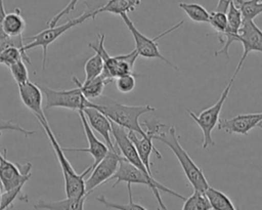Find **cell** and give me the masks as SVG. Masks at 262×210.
<instances>
[{"label": "cell", "mask_w": 262, "mask_h": 210, "mask_svg": "<svg viewBox=\"0 0 262 210\" xmlns=\"http://www.w3.org/2000/svg\"><path fill=\"white\" fill-rule=\"evenodd\" d=\"M238 42L242 43L244 47V52L241 56L235 71L232 74L231 78L233 79L241 71L245 60L251 52L257 51L262 53V30L257 27L254 20L243 19L242 26L238 31Z\"/></svg>", "instance_id": "obj_12"}, {"label": "cell", "mask_w": 262, "mask_h": 210, "mask_svg": "<svg viewBox=\"0 0 262 210\" xmlns=\"http://www.w3.org/2000/svg\"><path fill=\"white\" fill-rule=\"evenodd\" d=\"M1 135H2V133H1V132H0V137H1Z\"/></svg>", "instance_id": "obj_38"}, {"label": "cell", "mask_w": 262, "mask_h": 210, "mask_svg": "<svg viewBox=\"0 0 262 210\" xmlns=\"http://www.w3.org/2000/svg\"><path fill=\"white\" fill-rule=\"evenodd\" d=\"M1 200H2V188L0 185V210H1Z\"/></svg>", "instance_id": "obj_37"}, {"label": "cell", "mask_w": 262, "mask_h": 210, "mask_svg": "<svg viewBox=\"0 0 262 210\" xmlns=\"http://www.w3.org/2000/svg\"><path fill=\"white\" fill-rule=\"evenodd\" d=\"M112 135L114 136V139H115L114 144H115L116 149L118 150V152L120 153V155L122 154V157L127 162H129L130 164H132L133 166L138 168L139 170L149 174L147 172V170L145 169L142 161L140 160L134 144L130 140V138L128 136V131L126 129H124L123 127H120V126L112 123Z\"/></svg>", "instance_id": "obj_15"}, {"label": "cell", "mask_w": 262, "mask_h": 210, "mask_svg": "<svg viewBox=\"0 0 262 210\" xmlns=\"http://www.w3.org/2000/svg\"><path fill=\"white\" fill-rule=\"evenodd\" d=\"M154 139L166 144L172 151L178 160L186 179L193 187V191L205 193V191L210 186L209 182L203 170L192 161L190 156L180 144L175 127L170 126L167 132H160L154 136Z\"/></svg>", "instance_id": "obj_2"}, {"label": "cell", "mask_w": 262, "mask_h": 210, "mask_svg": "<svg viewBox=\"0 0 262 210\" xmlns=\"http://www.w3.org/2000/svg\"><path fill=\"white\" fill-rule=\"evenodd\" d=\"M227 27L225 33L223 35V46L218 51H215V55L224 54L227 58H229L228 49L233 42H238V31L242 26L243 17L239 10L234 6L233 2L230 1L229 7L227 10Z\"/></svg>", "instance_id": "obj_16"}, {"label": "cell", "mask_w": 262, "mask_h": 210, "mask_svg": "<svg viewBox=\"0 0 262 210\" xmlns=\"http://www.w3.org/2000/svg\"><path fill=\"white\" fill-rule=\"evenodd\" d=\"M26 29V22L20 14V9L15 8L14 11L10 13H6L3 30L6 36L8 37H17L23 36V32Z\"/></svg>", "instance_id": "obj_22"}, {"label": "cell", "mask_w": 262, "mask_h": 210, "mask_svg": "<svg viewBox=\"0 0 262 210\" xmlns=\"http://www.w3.org/2000/svg\"><path fill=\"white\" fill-rule=\"evenodd\" d=\"M6 12H5V8H4V3L2 0H0V40L5 39L6 36L3 30V23H4V18H5Z\"/></svg>", "instance_id": "obj_36"}, {"label": "cell", "mask_w": 262, "mask_h": 210, "mask_svg": "<svg viewBox=\"0 0 262 210\" xmlns=\"http://www.w3.org/2000/svg\"><path fill=\"white\" fill-rule=\"evenodd\" d=\"M85 69V80L84 81H90L98 76L101 75L103 71V61L99 54L95 53L91 57L87 59L84 66Z\"/></svg>", "instance_id": "obj_30"}, {"label": "cell", "mask_w": 262, "mask_h": 210, "mask_svg": "<svg viewBox=\"0 0 262 210\" xmlns=\"http://www.w3.org/2000/svg\"><path fill=\"white\" fill-rule=\"evenodd\" d=\"M181 210H212L205 193L193 191V193L184 200Z\"/></svg>", "instance_id": "obj_26"}, {"label": "cell", "mask_w": 262, "mask_h": 210, "mask_svg": "<svg viewBox=\"0 0 262 210\" xmlns=\"http://www.w3.org/2000/svg\"><path fill=\"white\" fill-rule=\"evenodd\" d=\"M9 71L17 85L25 84L29 81V71L24 60H18L9 67Z\"/></svg>", "instance_id": "obj_31"}, {"label": "cell", "mask_w": 262, "mask_h": 210, "mask_svg": "<svg viewBox=\"0 0 262 210\" xmlns=\"http://www.w3.org/2000/svg\"><path fill=\"white\" fill-rule=\"evenodd\" d=\"M122 156L119 152L108 151L106 156L91 170L89 177L85 180V192L88 196L94 188L111 180L116 173Z\"/></svg>", "instance_id": "obj_11"}, {"label": "cell", "mask_w": 262, "mask_h": 210, "mask_svg": "<svg viewBox=\"0 0 262 210\" xmlns=\"http://www.w3.org/2000/svg\"><path fill=\"white\" fill-rule=\"evenodd\" d=\"M40 89L46 98L45 109L62 108L79 112L88 108H96V104L88 100L78 87L69 90H56L47 86H40Z\"/></svg>", "instance_id": "obj_8"}, {"label": "cell", "mask_w": 262, "mask_h": 210, "mask_svg": "<svg viewBox=\"0 0 262 210\" xmlns=\"http://www.w3.org/2000/svg\"><path fill=\"white\" fill-rule=\"evenodd\" d=\"M116 87L122 93H129L135 87V77L134 75L122 76L116 79Z\"/></svg>", "instance_id": "obj_32"}, {"label": "cell", "mask_w": 262, "mask_h": 210, "mask_svg": "<svg viewBox=\"0 0 262 210\" xmlns=\"http://www.w3.org/2000/svg\"><path fill=\"white\" fill-rule=\"evenodd\" d=\"M96 104V110L103 114L112 123L123 127L127 131H132L140 135L146 136V132L142 129L139 118L141 115L156 111L151 106H128L123 104L110 97H101L98 101H93Z\"/></svg>", "instance_id": "obj_1"}, {"label": "cell", "mask_w": 262, "mask_h": 210, "mask_svg": "<svg viewBox=\"0 0 262 210\" xmlns=\"http://www.w3.org/2000/svg\"><path fill=\"white\" fill-rule=\"evenodd\" d=\"M111 179L115 180L113 187L116 186L120 182H126L127 184H132V183L144 184V185L148 186L151 190L155 198L157 199V201L160 205L159 210H167L165 204L163 203V201L161 199L160 192L168 193V194H170L176 198H179L183 201L186 199L182 195L176 193L175 191L167 187L166 185H164L161 182H159L158 180H156L154 178V176H150L149 174L139 170L138 168H136L135 166H133L132 164L127 162L123 157L121 158V160L119 162V166H118L116 173L113 175V177Z\"/></svg>", "instance_id": "obj_4"}, {"label": "cell", "mask_w": 262, "mask_h": 210, "mask_svg": "<svg viewBox=\"0 0 262 210\" xmlns=\"http://www.w3.org/2000/svg\"><path fill=\"white\" fill-rule=\"evenodd\" d=\"M17 88L23 103L34 114L36 119H46L42 108L43 93L40 86L28 81L25 84L17 85Z\"/></svg>", "instance_id": "obj_17"}, {"label": "cell", "mask_w": 262, "mask_h": 210, "mask_svg": "<svg viewBox=\"0 0 262 210\" xmlns=\"http://www.w3.org/2000/svg\"><path fill=\"white\" fill-rule=\"evenodd\" d=\"M24 38L23 36H17V37H6L3 40H0V53L8 48V47H16L19 49H23L25 43H24Z\"/></svg>", "instance_id": "obj_34"}, {"label": "cell", "mask_w": 262, "mask_h": 210, "mask_svg": "<svg viewBox=\"0 0 262 210\" xmlns=\"http://www.w3.org/2000/svg\"><path fill=\"white\" fill-rule=\"evenodd\" d=\"M145 127H146V136L145 137H141L140 135H138L135 132L132 131H128V136L130 138V140L132 141V143L134 144L137 154L140 158V160L142 161L145 169L147 170V172L149 173V175L152 176L151 173V163H150V155L151 153H155L157 158L162 159V154L154 146L152 140H154V136L160 133L161 128L166 127V125L164 123H161L158 120H150V121H144L143 122Z\"/></svg>", "instance_id": "obj_10"}, {"label": "cell", "mask_w": 262, "mask_h": 210, "mask_svg": "<svg viewBox=\"0 0 262 210\" xmlns=\"http://www.w3.org/2000/svg\"><path fill=\"white\" fill-rule=\"evenodd\" d=\"M127 190H128V196H129V202L127 204H119V203L111 202L104 196H99V197L96 198V200L99 203L103 204L105 207H108V208H112V209H117V210H147L145 207L141 206L140 204H137V203L133 202L131 184H127Z\"/></svg>", "instance_id": "obj_28"}, {"label": "cell", "mask_w": 262, "mask_h": 210, "mask_svg": "<svg viewBox=\"0 0 262 210\" xmlns=\"http://www.w3.org/2000/svg\"><path fill=\"white\" fill-rule=\"evenodd\" d=\"M212 210H237L231 200L223 192L209 186L205 191Z\"/></svg>", "instance_id": "obj_23"}, {"label": "cell", "mask_w": 262, "mask_h": 210, "mask_svg": "<svg viewBox=\"0 0 262 210\" xmlns=\"http://www.w3.org/2000/svg\"><path fill=\"white\" fill-rule=\"evenodd\" d=\"M73 82L77 85V87L81 90L82 94L88 99H94L99 98L102 94V91L104 89V86L108 84L110 82L105 80L101 75L90 80V81H79L76 77H73Z\"/></svg>", "instance_id": "obj_21"}, {"label": "cell", "mask_w": 262, "mask_h": 210, "mask_svg": "<svg viewBox=\"0 0 262 210\" xmlns=\"http://www.w3.org/2000/svg\"><path fill=\"white\" fill-rule=\"evenodd\" d=\"M87 119V122L91 129H94L98 132L104 139V143L107 146L108 151L118 152L114 142L112 141V122L98 110L94 108H88L82 111Z\"/></svg>", "instance_id": "obj_18"}, {"label": "cell", "mask_w": 262, "mask_h": 210, "mask_svg": "<svg viewBox=\"0 0 262 210\" xmlns=\"http://www.w3.org/2000/svg\"><path fill=\"white\" fill-rule=\"evenodd\" d=\"M18 60H26L28 64H31L30 57L28 56L27 52L23 51V49L16 47H8L0 53V64L8 68Z\"/></svg>", "instance_id": "obj_27"}, {"label": "cell", "mask_w": 262, "mask_h": 210, "mask_svg": "<svg viewBox=\"0 0 262 210\" xmlns=\"http://www.w3.org/2000/svg\"><path fill=\"white\" fill-rule=\"evenodd\" d=\"M121 18L123 19V22L125 23L126 27L128 28V30L130 31V33L132 34V37L134 39L135 42V50L138 53V56H142L145 58H158L161 59L162 61H164L165 64H167L168 66L172 67L174 70H177V67L174 66L171 61H169L160 51L159 49V44H158V40L161 39L162 37H164L165 35L179 29L182 25H183V20H180L179 23H177L176 25H174L173 27H171L170 29L166 30L165 32L161 33L160 35H158L155 38H149L145 35H143L140 31H138L136 29V27L134 26L133 22L130 19V17L128 16L127 13H122Z\"/></svg>", "instance_id": "obj_6"}, {"label": "cell", "mask_w": 262, "mask_h": 210, "mask_svg": "<svg viewBox=\"0 0 262 210\" xmlns=\"http://www.w3.org/2000/svg\"><path fill=\"white\" fill-rule=\"evenodd\" d=\"M2 130H12V131H17L23 133L25 136H29L35 133L34 130H28L23 128L20 125L10 121V120H4V119H0V132Z\"/></svg>", "instance_id": "obj_33"}, {"label": "cell", "mask_w": 262, "mask_h": 210, "mask_svg": "<svg viewBox=\"0 0 262 210\" xmlns=\"http://www.w3.org/2000/svg\"><path fill=\"white\" fill-rule=\"evenodd\" d=\"M39 123L41 124L42 128L44 129L48 140L54 151L55 157L60 165L62 175H63V180H64V192L67 198H81L86 195L85 192V176L90 173V170L87 168L85 169L81 174H78L69 160L67 159L64 152L62 151V148L59 145L57 139L55 138L49 123L47 119H37Z\"/></svg>", "instance_id": "obj_3"}, {"label": "cell", "mask_w": 262, "mask_h": 210, "mask_svg": "<svg viewBox=\"0 0 262 210\" xmlns=\"http://www.w3.org/2000/svg\"><path fill=\"white\" fill-rule=\"evenodd\" d=\"M6 154V149H3V153H0V185L3 192L25 186L32 175L31 163H13L8 160Z\"/></svg>", "instance_id": "obj_9"}, {"label": "cell", "mask_w": 262, "mask_h": 210, "mask_svg": "<svg viewBox=\"0 0 262 210\" xmlns=\"http://www.w3.org/2000/svg\"><path fill=\"white\" fill-rule=\"evenodd\" d=\"M179 7L186 13V15L195 23H209L210 12L198 3H179Z\"/></svg>", "instance_id": "obj_25"}, {"label": "cell", "mask_w": 262, "mask_h": 210, "mask_svg": "<svg viewBox=\"0 0 262 210\" xmlns=\"http://www.w3.org/2000/svg\"><path fill=\"white\" fill-rule=\"evenodd\" d=\"M95 8H91L88 7L81 15H79L78 17H74V18H69L67 23L60 25V26H55L52 28H46L43 31H41L40 33L34 35V36H30L25 38L24 40H32L30 43H27L24 45L23 47V51L27 52L29 49L35 48V47H42L43 49V56H42V69L45 70V66H46V58H47V49L48 46L53 43L55 40H57L62 34H64L66 32H68L69 30H71L72 28L83 24L85 20H87L88 18L93 19V10Z\"/></svg>", "instance_id": "obj_5"}, {"label": "cell", "mask_w": 262, "mask_h": 210, "mask_svg": "<svg viewBox=\"0 0 262 210\" xmlns=\"http://www.w3.org/2000/svg\"><path fill=\"white\" fill-rule=\"evenodd\" d=\"M139 0H111L101 6L93 10V19L95 16L101 12H110L114 14L121 15L122 13H128L129 11L135 10V8L140 4Z\"/></svg>", "instance_id": "obj_20"}, {"label": "cell", "mask_w": 262, "mask_h": 210, "mask_svg": "<svg viewBox=\"0 0 262 210\" xmlns=\"http://www.w3.org/2000/svg\"><path fill=\"white\" fill-rule=\"evenodd\" d=\"M234 79L231 78L224 90L222 91L219 99L210 108L202 111L199 115L192 113L189 109H186L187 114L190 116V118L198 124V126L203 131V149H207L210 145H214V140L212 138V131L217 126L219 122V116L222 110V107L229 94V91L231 89L232 83Z\"/></svg>", "instance_id": "obj_7"}, {"label": "cell", "mask_w": 262, "mask_h": 210, "mask_svg": "<svg viewBox=\"0 0 262 210\" xmlns=\"http://www.w3.org/2000/svg\"><path fill=\"white\" fill-rule=\"evenodd\" d=\"M237 210H241V209H237Z\"/></svg>", "instance_id": "obj_39"}, {"label": "cell", "mask_w": 262, "mask_h": 210, "mask_svg": "<svg viewBox=\"0 0 262 210\" xmlns=\"http://www.w3.org/2000/svg\"><path fill=\"white\" fill-rule=\"evenodd\" d=\"M87 196L81 198H66L58 201L39 200L35 205V209L45 210H84V203Z\"/></svg>", "instance_id": "obj_19"}, {"label": "cell", "mask_w": 262, "mask_h": 210, "mask_svg": "<svg viewBox=\"0 0 262 210\" xmlns=\"http://www.w3.org/2000/svg\"><path fill=\"white\" fill-rule=\"evenodd\" d=\"M226 13L227 12H223V11H219V10L210 12L209 24L211 25V27L215 31V33L218 35V39L221 43H223V35H224L226 27H227Z\"/></svg>", "instance_id": "obj_29"}, {"label": "cell", "mask_w": 262, "mask_h": 210, "mask_svg": "<svg viewBox=\"0 0 262 210\" xmlns=\"http://www.w3.org/2000/svg\"><path fill=\"white\" fill-rule=\"evenodd\" d=\"M77 3H78V1H77V0H75V1H70V3L66 6V8H63V9H62L58 14H56L55 16H53V17L51 18V20H49V22L47 23V25L49 26L48 28L55 27V26H56V23L60 19V17H61V16H63L64 14H69L72 10H74V9H75V7H76Z\"/></svg>", "instance_id": "obj_35"}, {"label": "cell", "mask_w": 262, "mask_h": 210, "mask_svg": "<svg viewBox=\"0 0 262 210\" xmlns=\"http://www.w3.org/2000/svg\"><path fill=\"white\" fill-rule=\"evenodd\" d=\"M234 6L239 10L243 19L254 20L262 13V1L257 0H234Z\"/></svg>", "instance_id": "obj_24"}, {"label": "cell", "mask_w": 262, "mask_h": 210, "mask_svg": "<svg viewBox=\"0 0 262 210\" xmlns=\"http://www.w3.org/2000/svg\"><path fill=\"white\" fill-rule=\"evenodd\" d=\"M217 127L228 134L248 135L249 132L256 127H259L262 130V112L241 114L229 119H221L219 120Z\"/></svg>", "instance_id": "obj_13"}, {"label": "cell", "mask_w": 262, "mask_h": 210, "mask_svg": "<svg viewBox=\"0 0 262 210\" xmlns=\"http://www.w3.org/2000/svg\"><path fill=\"white\" fill-rule=\"evenodd\" d=\"M78 114H79V117H80V120H81V123H82V127H83L84 133H85V136H86V139H87V142H88V148H62V151L63 152L64 151L84 152V153L90 154L92 156L93 160H94L93 164L88 167V169L91 172V170L106 156V154L108 152V149H107V146L105 145L104 142L100 141L96 137L93 130L89 126L84 113L82 111H79Z\"/></svg>", "instance_id": "obj_14"}]
</instances>
